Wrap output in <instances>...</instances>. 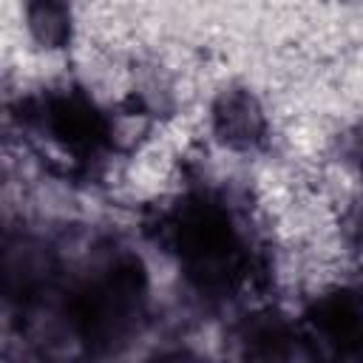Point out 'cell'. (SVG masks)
Masks as SVG:
<instances>
[{
    "mask_svg": "<svg viewBox=\"0 0 363 363\" xmlns=\"http://www.w3.org/2000/svg\"><path fill=\"white\" fill-rule=\"evenodd\" d=\"M269 130L267 108L247 85H224L207 105V133L227 153L247 156L261 150L269 142Z\"/></svg>",
    "mask_w": 363,
    "mask_h": 363,
    "instance_id": "6da1fadb",
    "label": "cell"
},
{
    "mask_svg": "<svg viewBox=\"0 0 363 363\" xmlns=\"http://www.w3.org/2000/svg\"><path fill=\"white\" fill-rule=\"evenodd\" d=\"M23 28L34 48L43 54H62L74 45V11L57 0H34L23 6Z\"/></svg>",
    "mask_w": 363,
    "mask_h": 363,
    "instance_id": "7a4b0ae2",
    "label": "cell"
},
{
    "mask_svg": "<svg viewBox=\"0 0 363 363\" xmlns=\"http://www.w3.org/2000/svg\"><path fill=\"white\" fill-rule=\"evenodd\" d=\"M335 156L346 173L363 179V119L340 130L335 139Z\"/></svg>",
    "mask_w": 363,
    "mask_h": 363,
    "instance_id": "3957f363",
    "label": "cell"
}]
</instances>
